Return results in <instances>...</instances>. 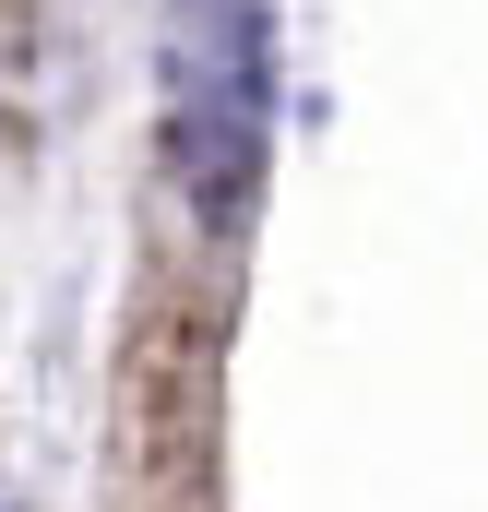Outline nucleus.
I'll use <instances>...</instances> for the list:
<instances>
[{"label":"nucleus","instance_id":"1","mask_svg":"<svg viewBox=\"0 0 488 512\" xmlns=\"http://www.w3.org/2000/svg\"><path fill=\"white\" fill-rule=\"evenodd\" d=\"M155 96H167V179L179 203L239 239L274 143V0H167L155 36Z\"/></svg>","mask_w":488,"mask_h":512}]
</instances>
